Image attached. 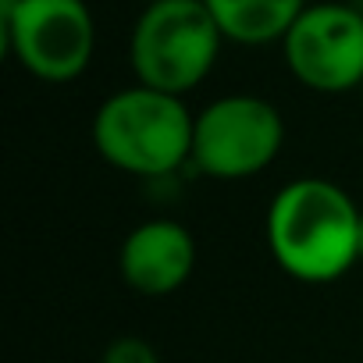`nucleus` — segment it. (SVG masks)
<instances>
[{
	"label": "nucleus",
	"instance_id": "5",
	"mask_svg": "<svg viewBox=\"0 0 363 363\" xmlns=\"http://www.w3.org/2000/svg\"><path fill=\"white\" fill-rule=\"evenodd\" d=\"M285 146V121L278 107L253 93L211 100L196 114L193 160L203 174L221 182L253 178L274 164Z\"/></svg>",
	"mask_w": 363,
	"mask_h": 363
},
{
	"label": "nucleus",
	"instance_id": "7",
	"mask_svg": "<svg viewBox=\"0 0 363 363\" xmlns=\"http://www.w3.org/2000/svg\"><path fill=\"white\" fill-rule=\"evenodd\" d=\"M118 271L139 296H171L196 271V239L186 225L167 218L143 221L125 235Z\"/></svg>",
	"mask_w": 363,
	"mask_h": 363
},
{
	"label": "nucleus",
	"instance_id": "11",
	"mask_svg": "<svg viewBox=\"0 0 363 363\" xmlns=\"http://www.w3.org/2000/svg\"><path fill=\"white\" fill-rule=\"evenodd\" d=\"M146 4H157V0H146Z\"/></svg>",
	"mask_w": 363,
	"mask_h": 363
},
{
	"label": "nucleus",
	"instance_id": "4",
	"mask_svg": "<svg viewBox=\"0 0 363 363\" xmlns=\"http://www.w3.org/2000/svg\"><path fill=\"white\" fill-rule=\"evenodd\" d=\"M0 36L40 82L79 79L96 50V26L86 0H0Z\"/></svg>",
	"mask_w": 363,
	"mask_h": 363
},
{
	"label": "nucleus",
	"instance_id": "1",
	"mask_svg": "<svg viewBox=\"0 0 363 363\" xmlns=\"http://www.w3.org/2000/svg\"><path fill=\"white\" fill-rule=\"evenodd\" d=\"M359 207L328 178H296L281 186L264 218L274 264L306 285L338 281L359 260Z\"/></svg>",
	"mask_w": 363,
	"mask_h": 363
},
{
	"label": "nucleus",
	"instance_id": "3",
	"mask_svg": "<svg viewBox=\"0 0 363 363\" xmlns=\"http://www.w3.org/2000/svg\"><path fill=\"white\" fill-rule=\"evenodd\" d=\"M221 43L225 36L203 0H157L132 26L128 65L143 86L186 96L211 75Z\"/></svg>",
	"mask_w": 363,
	"mask_h": 363
},
{
	"label": "nucleus",
	"instance_id": "10",
	"mask_svg": "<svg viewBox=\"0 0 363 363\" xmlns=\"http://www.w3.org/2000/svg\"><path fill=\"white\" fill-rule=\"evenodd\" d=\"M359 260H363V214H359Z\"/></svg>",
	"mask_w": 363,
	"mask_h": 363
},
{
	"label": "nucleus",
	"instance_id": "6",
	"mask_svg": "<svg viewBox=\"0 0 363 363\" xmlns=\"http://www.w3.org/2000/svg\"><path fill=\"white\" fill-rule=\"evenodd\" d=\"M285 65L313 93H345L363 82V15L345 4H306L281 40Z\"/></svg>",
	"mask_w": 363,
	"mask_h": 363
},
{
	"label": "nucleus",
	"instance_id": "8",
	"mask_svg": "<svg viewBox=\"0 0 363 363\" xmlns=\"http://www.w3.org/2000/svg\"><path fill=\"white\" fill-rule=\"evenodd\" d=\"M225 40L242 47H264L289 36L306 0H203Z\"/></svg>",
	"mask_w": 363,
	"mask_h": 363
},
{
	"label": "nucleus",
	"instance_id": "2",
	"mask_svg": "<svg viewBox=\"0 0 363 363\" xmlns=\"http://www.w3.org/2000/svg\"><path fill=\"white\" fill-rule=\"evenodd\" d=\"M193 128L196 114L182 104V96L135 82L96 107L93 146L125 174L164 178L193 160Z\"/></svg>",
	"mask_w": 363,
	"mask_h": 363
},
{
	"label": "nucleus",
	"instance_id": "12",
	"mask_svg": "<svg viewBox=\"0 0 363 363\" xmlns=\"http://www.w3.org/2000/svg\"><path fill=\"white\" fill-rule=\"evenodd\" d=\"M359 93H363V82H359Z\"/></svg>",
	"mask_w": 363,
	"mask_h": 363
},
{
	"label": "nucleus",
	"instance_id": "9",
	"mask_svg": "<svg viewBox=\"0 0 363 363\" xmlns=\"http://www.w3.org/2000/svg\"><path fill=\"white\" fill-rule=\"evenodd\" d=\"M100 363H160V359H157V349H153L146 338H139V335H121V338H114V342L104 349Z\"/></svg>",
	"mask_w": 363,
	"mask_h": 363
}]
</instances>
